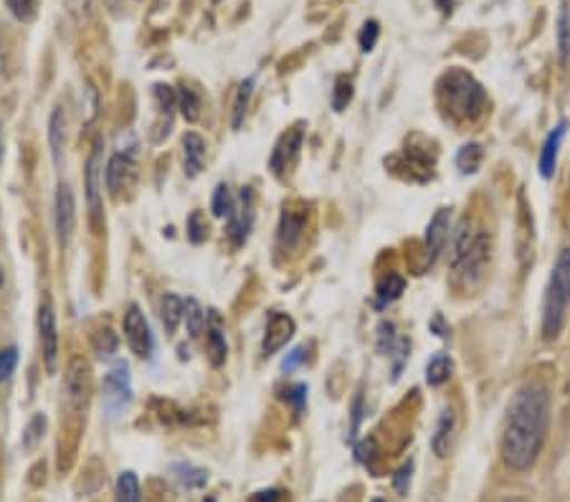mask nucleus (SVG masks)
Listing matches in <instances>:
<instances>
[{
  "label": "nucleus",
  "mask_w": 570,
  "mask_h": 502,
  "mask_svg": "<svg viewBox=\"0 0 570 502\" xmlns=\"http://www.w3.org/2000/svg\"><path fill=\"white\" fill-rule=\"evenodd\" d=\"M188 236H190V242L193 244H200L208 236V226H206V222H204V216H200L198 211L190 216V222H188Z\"/></svg>",
  "instance_id": "35"
},
{
  "label": "nucleus",
  "mask_w": 570,
  "mask_h": 502,
  "mask_svg": "<svg viewBox=\"0 0 570 502\" xmlns=\"http://www.w3.org/2000/svg\"><path fill=\"white\" fill-rule=\"evenodd\" d=\"M102 140L95 142L91 155L87 160L85 170V188L89 198V222L97 234H102L105 228V211H102V180H105V168H102Z\"/></svg>",
  "instance_id": "5"
},
{
  "label": "nucleus",
  "mask_w": 570,
  "mask_h": 502,
  "mask_svg": "<svg viewBox=\"0 0 570 502\" xmlns=\"http://www.w3.org/2000/svg\"><path fill=\"white\" fill-rule=\"evenodd\" d=\"M117 502H140V482L135 472H122L117 480Z\"/></svg>",
  "instance_id": "23"
},
{
  "label": "nucleus",
  "mask_w": 570,
  "mask_h": 502,
  "mask_svg": "<svg viewBox=\"0 0 570 502\" xmlns=\"http://www.w3.org/2000/svg\"><path fill=\"white\" fill-rule=\"evenodd\" d=\"M379 33H381L379 23L367 21V23L363 26V31H361V49H363V51H373V49H375V41H379Z\"/></svg>",
  "instance_id": "36"
},
{
  "label": "nucleus",
  "mask_w": 570,
  "mask_h": 502,
  "mask_svg": "<svg viewBox=\"0 0 570 502\" xmlns=\"http://www.w3.org/2000/svg\"><path fill=\"white\" fill-rule=\"evenodd\" d=\"M178 107H180V112H183V117H186L188 122H196L198 120V97L193 95L190 89H186L183 87L180 91H178Z\"/></svg>",
  "instance_id": "30"
},
{
  "label": "nucleus",
  "mask_w": 570,
  "mask_h": 502,
  "mask_svg": "<svg viewBox=\"0 0 570 502\" xmlns=\"http://www.w3.org/2000/svg\"><path fill=\"white\" fill-rule=\"evenodd\" d=\"M292 335H294V319L287 313H272L269 323H266L264 343H262L264 358H269V355L279 353L284 345L292 341Z\"/></svg>",
  "instance_id": "11"
},
{
  "label": "nucleus",
  "mask_w": 570,
  "mask_h": 502,
  "mask_svg": "<svg viewBox=\"0 0 570 502\" xmlns=\"http://www.w3.org/2000/svg\"><path fill=\"white\" fill-rule=\"evenodd\" d=\"M208 355H210V363L216 365H224L226 363V355H228V345H226V335L220 331V319L218 315H210V327H208Z\"/></svg>",
  "instance_id": "19"
},
{
  "label": "nucleus",
  "mask_w": 570,
  "mask_h": 502,
  "mask_svg": "<svg viewBox=\"0 0 570 502\" xmlns=\"http://www.w3.org/2000/svg\"><path fill=\"white\" fill-rule=\"evenodd\" d=\"M406 478H411V464L399 472V480H395V488H399V492H406Z\"/></svg>",
  "instance_id": "42"
},
{
  "label": "nucleus",
  "mask_w": 570,
  "mask_h": 502,
  "mask_svg": "<svg viewBox=\"0 0 570 502\" xmlns=\"http://www.w3.org/2000/svg\"><path fill=\"white\" fill-rule=\"evenodd\" d=\"M33 3H36V0H8V6H11V11L18 18H29L31 11H33Z\"/></svg>",
  "instance_id": "39"
},
{
  "label": "nucleus",
  "mask_w": 570,
  "mask_h": 502,
  "mask_svg": "<svg viewBox=\"0 0 570 502\" xmlns=\"http://www.w3.org/2000/svg\"><path fill=\"white\" fill-rule=\"evenodd\" d=\"M73 228H77V200L67 183H61L57 190V236L61 246L71 242Z\"/></svg>",
  "instance_id": "12"
},
{
  "label": "nucleus",
  "mask_w": 570,
  "mask_h": 502,
  "mask_svg": "<svg viewBox=\"0 0 570 502\" xmlns=\"http://www.w3.org/2000/svg\"><path fill=\"white\" fill-rule=\"evenodd\" d=\"M279 500H282L279 490H266V492H259V495H254V502H279Z\"/></svg>",
  "instance_id": "41"
},
{
  "label": "nucleus",
  "mask_w": 570,
  "mask_h": 502,
  "mask_svg": "<svg viewBox=\"0 0 570 502\" xmlns=\"http://www.w3.org/2000/svg\"><path fill=\"white\" fill-rule=\"evenodd\" d=\"M568 132V122H558L550 135L546 137V145H542V152H540V176L542 178H550L556 173V163H558V150L560 145H563V137Z\"/></svg>",
  "instance_id": "15"
},
{
  "label": "nucleus",
  "mask_w": 570,
  "mask_h": 502,
  "mask_svg": "<svg viewBox=\"0 0 570 502\" xmlns=\"http://www.w3.org/2000/svg\"><path fill=\"white\" fill-rule=\"evenodd\" d=\"M39 335L46 371L57 373L59 368V333H57V315H53L51 299L46 297L39 307Z\"/></svg>",
  "instance_id": "7"
},
{
  "label": "nucleus",
  "mask_w": 570,
  "mask_h": 502,
  "mask_svg": "<svg viewBox=\"0 0 570 502\" xmlns=\"http://www.w3.org/2000/svg\"><path fill=\"white\" fill-rule=\"evenodd\" d=\"M18 365V351L16 348H3L0 351V381H8L13 376Z\"/></svg>",
  "instance_id": "34"
},
{
  "label": "nucleus",
  "mask_w": 570,
  "mask_h": 502,
  "mask_svg": "<svg viewBox=\"0 0 570 502\" xmlns=\"http://www.w3.org/2000/svg\"><path fill=\"white\" fill-rule=\"evenodd\" d=\"M186 323H188L190 337H198L200 333H204L206 313H204V307L196 303V299H186Z\"/></svg>",
  "instance_id": "27"
},
{
  "label": "nucleus",
  "mask_w": 570,
  "mask_h": 502,
  "mask_svg": "<svg viewBox=\"0 0 570 502\" xmlns=\"http://www.w3.org/2000/svg\"><path fill=\"white\" fill-rule=\"evenodd\" d=\"M550 424V391L528 383L514 391L502 429V460L514 472H528L538 462Z\"/></svg>",
  "instance_id": "1"
},
{
  "label": "nucleus",
  "mask_w": 570,
  "mask_h": 502,
  "mask_svg": "<svg viewBox=\"0 0 570 502\" xmlns=\"http://www.w3.org/2000/svg\"><path fill=\"white\" fill-rule=\"evenodd\" d=\"M299 148H302V130L299 127H294L292 132L282 137V142L277 145V150H274V155H272L274 173H279L282 176L284 170L292 168V163L297 160V155H299Z\"/></svg>",
  "instance_id": "16"
},
{
  "label": "nucleus",
  "mask_w": 570,
  "mask_h": 502,
  "mask_svg": "<svg viewBox=\"0 0 570 502\" xmlns=\"http://www.w3.org/2000/svg\"><path fill=\"white\" fill-rule=\"evenodd\" d=\"M234 211H236V204L232 198V190H228V186L220 183V186L216 188V196H214V214L218 218H232Z\"/></svg>",
  "instance_id": "28"
},
{
  "label": "nucleus",
  "mask_w": 570,
  "mask_h": 502,
  "mask_svg": "<svg viewBox=\"0 0 570 502\" xmlns=\"http://www.w3.org/2000/svg\"><path fill=\"white\" fill-rule=\"evenodd\" d=\"M176 472H183V474H178V478L186 482L188 488H200V485H206V480H208V474L204 470L190 467V464H178Z\"/></svg>",
  "instance_id": "33"
},
{
  "label": "nucleus",
  "mask_w": 570,
  "mask_h": 502,
  "mask_svg": "<svg viewBox=\"0 0 570 502\" xmlns=\"http://www.w3.org/2000/svg\"><path fill=\"white\" fill-rule=\"evenodd\" d=\"M439 102L456 122H476L487 112V91L464 69H449L439 81Z\"/></svg>",
  "instance_id": "2"
},
{
  "label": "nucleus",
  "mask_w": 570,
  "mask_h": 502,
  "mask_svg": "<svg viewBox=\"0 0 570 502\" xmlns=\"http://www.w3.org/2000/svg\"><path fill=\"white\" fill-rule=\"evenodd\" d=\"M39 429H46V419L39 414V416H33V422L29 424V436H26V446H33L36 442L41 440V434H39Z\"/></svg>",
  "instance_id": "38"
},
{
  "label": "nucleus",
  "mask_w": 570,
  "mask_h": 502,
  "mask_svg": "<svg viewBox=\"0 0 570 502\" xmlns=\"http://www.w3.org/2000/svg\"><path fill=\"white\" fill-rule=\"evenodd\" d=\"M63 394H67L69 406L81 409L89 398V365L81 358H71L63 373Z\"/></svg>",
  "instance_id": "10"
},
{
  "label": "nucleus",
  "mask_w": 570,
  "mask_h": 502,
  "mask_svg": "<svg viewBox=\"0 0 570 502\" xmlns=\"http://www.w3.org/2000/svg\"><path fill=\"white\" fill-rule=\"evenodd\" d=\"M160 317H163L165 331L173 335L178 331L180 319L186 317V303H183L178 295H165L163 303H160Z\"/></svg>",
  "instance_id": "20"
},
{
  "label": "nucleus",
  "mask_w": 570,
  "mask_h": 502,
  "mask_svg": "<svg viewBox=\"0 0 570 502\" xmlns=\"http://www.w3.org/2000/svg\"><path fill=\"white\" fill-rule=\"evenodd\" d=\"M130 401H132L130 368H127V363L119 361L105 378V404L109 411H122Z\"/></svg>",
  "instance_id": "9"
},
{
  "label": "nucleus",
  "mask_w": 570,
  "mask_h": 502,
  "mask_svg": "<svg viewBox=\"0 0 570 502\" xmlns=\"http://www.w3.org/2000/svg\"><path fill=\"white\" fill-rule=\"evenodd\" d=\"M91 345H95V351L99 355H112L117 351V337L115 333L105 327V331H97L95 337H91Z\"/></svg>",
  "instance_id": "32"
},
{
  "label": "nucleus",
  "mask_w": 570,
  "mask_h": 502,
  "mask_svg": "<svg viewBox=\"0 0 570 502\" xmlns=\"http://www.w3.org/2000/svg\"><path fill=\"white\" fill-rule=\"evenodd\" d=\"M449 376H452V361H449L446 355H434L426 365L429 386H441V383L449 381Z\"/></svg>",
  "instance_id": "22"
},
{
  "label": "nucleus",
  "mask_w": 570,
  "mask_h": 502,
  "mask_svg": "<svg viewBox=\"0 0 570 502\" xmlns=\"http://www.w3.org/2000/svg\"><path fill=\"white\" fill-rule=\"evenodd\" d=\"M0 285H3V272H0Z\"/></svg>",
  "instance_id": "45"
},
{
  "label": "nucleus",
  "mask_w": 570,
  "mask_h": 502,
  "mask_svg": "<svg viewBox=\"0 0 570 502\" xmlns=\"http://www.w3.org/2000/svg\"><path fill=\"white\" fill-rule=\"evenodd\" d=\"M125 341L137 358H150L153 355V331L150 325H147L142 309L137 305H130V309L125 313Z\"/></svg>",
  "instance_id": "6"
},
{
  "label": "nucleus",
  "mask_w": 570,
  "mask_h": 502,
  "mask_svg": "<svg viewBox=\"0 0 570 502\" xmlns=\"http://www.w3.org/2000/svg\"><path fill=\"white\" fill-rule=\"evenodd\" d=\"M558 49H560V61H568L570 57V18L566 0H560V13H558Z\"/></svg>",
  "instance_id": "26"
},
{
  "label": "nucleus",
  "mask_w": 570,
  "mask_h": 502,
  "mask_svg": "<svg viewBox=\"0 0 570 502\" xmlns=\"http://www.w3.org/2000/svg\"><path fill=\"white\" fill-rule=\"evenodd\" d=\"M49 142H51V150H53V155H57V160H59L61 148H63V115H61V109H53V115H51Z\"/></svg>",
  "instance_id": "31"
},
{
  "label": "nucleus",
  "mask_w": 570,
  "mask_h": 502,
  "mask_svg": "<svg viewBox=\"0 0 570 502\" xmlns=\"http://www.w3.org/2000/svg\"><path fill=\"white\" fill-rule=\"evenodd\" d=\"M353 99V81L347 77H340L335 81V91H333V107L337 109V112H343V109L351 105Z\"/></svg>",
  "instance_id": "29"
},
{
  "label": "nucleus",
  "mask_w": 570,
  "mask_h": 502,
  "mask_svg": "<svg viewBox=\"0 0 570 502\" xmlns=\"http://www.w3.org/2000/svg\"><path fill=\"white\" fill-rule=\"evenodd\" d=\"M302 361H305V348H297V351H292V353H289V358L284 361L282 368H284V371H292L294 365H299Z\"/></svg>",
  "instance_id": "40"
},
{
  "label": "nucleus",
  "mask_w": 570,
  "mask_h": 502,
  "mask_svg": "<svg viewBox=\"0 0 570 502\" xmlns=\"http://www.w3.org/2000/svg\"><path fill=\"white\" fill-rule=\"evenodd\" d=\"M449 224H452V216H449L446 208H439L426 228V262L429 264H434L441 257V252L446 249Z\"/></svg>",
  "instance_id": "13"
},
{
  "label": "nucleus",
  "mask_w": 570,
  "mask_h": 502,
  "mask_svg": "<svg viewBox=\"0 0 570 502\" xmlns=\"http://www.w3.org/2000/svg\"><path fill=\"white\" fill-rule=\"evenodd\" d=\"M375 502H381V500H375Z\"/></svg>",
  "instance_id": "46"
},
{
  "label": "nucleus",
  "mask_w": 570,
  "mask_h": 502,
  "mask_svg": "<svg viewBox=\"0 0 570 502\" xmlns=\"http://www.w3.org/2000/svg\"><path fill=\"white\" fill-rule=\"evenodd\" d=\"M454 429H456V414L452 409L441 411V419L436 424V432H434V440H431V450H434L436 456H446L449 454V446H452L454 440Z\"/></svg>",
  "instance_id": "18"
},
{
  "label": "nucleus",
  "mask_w": 570,
  "mask_h": 502,
  "mask_svg": "<svg viewBox=\"0 0 570 502\" xmlns=\"http://www.w3.org/2000/svg\"><path fill=\"white\" fill-rule=\"evenodd\" d=\"M492 257V242L484 228H472V224L464 222L454 234L452 244V269L454 277L462 282L464 287H476L484 277L487 264Z\"/></svg>",
  "instance_id": "3"
},
{
  "label": "nucleus",
  "mask_w": 570,
  "mask_h": 502,
  "mask_svg": "<svg viewBox=\"0 0 570 502\" xmlns=\"http://www.w3.org/2000/svg\"><path fill=\"white\" fill-rule=\"evenodd\" d=\"M0 158H3V142H0Z\"/></svg>",
  "instance_id": "44"
},
{
  "label": "nucleus",
  "mask_w": 570,
  "mask_h": 502,
  "mask_svg": "<svg viewBox=\"0 0 570 502\" xmlns=\"http://www.w3.org/2000/svg\"><path fill=\"white\" fill-rule=\"evenodd\" d=\"M570 307V246L558 254L550 269L546 297H542V337L546 343H556L563 333Z\"/></svg>",
  "instance_id": "4"
},
{
  "label": "nucleus",
  "mask_w": 570,
  "mask_h": 502,
  "mask_svg": "<svg viewBox=\"0 0 570 502\" xmlns=\"http://www.w3.org/2000/svg\"><path fill=\"white\" fill-rule=\"evenodd\" d=\"M500 502H528L525 498H514V495H504Z\"/></svg>",
  "instance_id": "43"
},
{
  "label": "nucleus",
  "mask_w": 570,
  "mask_h": 502,
  "mask_svg": "<svg viewBox=\"0 0 570 502\" xmlns=\"http://www.w3.org/2000/svg\"><path fill=\"white\" fill-rule=\"evenodd\" d=\"M482 158H484V152H482L480 145H476V142L464 145V148L459 150V155H456V166L462 173H476L482 166Z\"/></svg>",
  "instance_id": "24"
},
{
  "label": "nucleus",
  "mask_w": 570,
  "mask_h": 502,
  "mask_svg": "<svg viewBox=\"0 0 570 502\" xmlns=\"http://www.w3.org/2000/svg\"><path fill=\"white\" fill-rule=\"evenodd\" d=\"M403 287H406L403 277H399V274H389V277H385L379 285V307H385V305H391L393 299H399Z\"/></svg>",
  "instance_id": "25"
},
{
  "label": "nucleus",
  "mask_w": 570,
  "mask_h": 502,
  "mask_svg": "<svg viewBox=\"0 0 570 502\" xmlns=\"http://www.w3.org/2000/svg\"><path fill=\"white\" fill-rule=\"evenodd\" d=\"M252 91H254V79L242 81V87H238V95H236V102H234V117H232L234 130H238V127L244 125L246 109H249V102H252Z\"/></svg>",
  "instance_id": "21"
},
{
  "label": "nucleus",
  "mask_w": 570,
  "mask_h": 502,
  "mask_svg": "<svg viewBox=\"0 0 570 502\" xmlns=\"http://www.w3.org/2000/svg\"><path fill=\"white\" fill-rule=\"evenodd\" d=\"M183 163H186V170L190 178L198 176V173L204 170V163H206L204 137L196 132H188L186 137H183Z\"/></svg>",
  "instance_id": "17"
},
{
  "label": "nucleus",
  "mask_w": 570,
  "mask_h": 502,
  "mask_svg": "<svg viewBox=\"0 0 570 502\" xmlns=\"http://www.w3.org/2000/svg\"><path fill=\"white\" fill-rule=\"evenodd\" d=\"M307 228V206L302 204H289L284 206L282 218H279V234L277 242L284 252H292L294 246L302 242Z\"/></svg>",
  "instance_id": "8"
},
{
  "label": "nucleus",
  "mask_w": 570,
  "mask_h": 502,
  "mask_svg": "<svg viewBox=\"0 0 570 502\" xmlns=\"http://www.w3.org/2000/svg\"><path fill=\"white\" fill-rule=\"evenodd\" d=\"M135 173V158L130 152H115L112 160H109V166L105 170V180H107V188L109 194L117 196L119 188L125 186L130 176Z\"/></svg>",
  "instance_id": "14"
},
{
  "label": "nucleus",
  "mask_w": 570,
  "mask_h": 502,
  "mask_svg": "<svg viewBox=\"0 0 570 502\" xmlns=\"http://www.w3.org/2000/svg\"><path fill=\"white\" fill-rule=\"evenodd\" d=\"M287 398L294 404V409H297V414H302L305 411V404H307V386H294L287 391Z\"/></svg>",
  "instance_id": "37"
}]
</instances>
